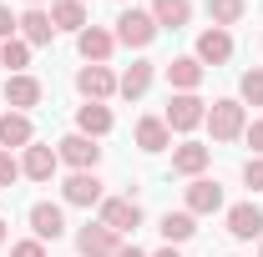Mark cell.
<instances>
[{
  "mask_svg": "<svg viewBox=\"0 0 263 257\" xmlns=\"http://www.w3.org/2000/svg\"><path fill=\"white\" fill-rule=\"evenodd\" d=\"M248 15V0H208V20L218 26V31H228Z\"/></svg>",
  "mask_w": 263,
  "mask_h": 257,
  "instance_id": "obj_26",
  "label": "cell"
},
{
  "mask_svg": "<svg viewBox=\"0 0 263 257\" xmlns=\"http://www.w3.org/2000/svg\"><path fill=\"white\" fill-rule=\"evenodd\" d=\"M5 227H10V222H5V217H0V242H5V237H10V232H5Z\"/></svg>",
  "mask_w": 263,
  "mask_h": 257,
  "instance_id": "obj_36",
  "label": "cell"
},
{
  "mask_svg": "<svg viewBox=\"0 0 263 257\" xmlns=\"http://www.w3.org/2000/svg\"><path fill=\"white\" fill-rule=\"evenodd\" d=\"M243 187L253 197H263V157H248L243 161Z\"/></svg>",
  "mask_w": 263,
  "mask_h": 257,
  "instance_id": "obj_30",
  "label": "cell"
},
{
  "mask_svg": "<svg viewBox=\"0 0 263 257\" xmlns=\"http://www.w3.org/2000/svg\"><path fill=\"white\" fill-rule=\"evenodd\" d=\"M111 126H117V116H111V106H106V101H86V106H76V131H81V136L101 141Z\"/></svg>",
  "mask_w": 263,
  "mask_h": 257,
  "instance_id": "obj_15",
  "label": "cell"
},
{
  "mask_svg": "<svg viewBox=\"0 0 263 257\" xmlns=\"http://www.w3.org/2000/svg\"><path fill=\"white\" fill-rule=\"evenodd\" d=\"M152 257H182V252H177V247H157Z\"/></svg>",
  "mask_w": 263,
  "mask_h": 257,
  "instance_id": "obj_35",
  "label": "cell"
},
{
  "mask_svg": "<svg viewBox=\"0 0 263 257\" xmlns=\"http://www.w3.org/2000/svg\"><path fill=\"white\" fill-rule=\"evenodd\" d=\"M202 66H228L233 61V35L218 31V26H208V31L197 35V51H193Z\"/></svg>",
  "mask_w": 263,
  "mask_h": 257,
  "instance_id": "obj_16",
  "label": "cell"
},
{
  "mask_svg": "<svg viewBox=\"0 0 263 257\" xmlns=\"http://www.w3.org/2000/svg\"><path fill=\"white\" fill-rule=\"evenodd\" d=\"M15 182H21V161H15V152L0 146V192H10Z\"/></svg>",
  "mask_w": 263,
  "mask_h": 257,
  "instance_id": "obj_29",
  "label": "cell"
},
{
  "mask_svg": "<svg viewBox=\"0 0 263 257\" xmlns=\"http://www.w3.org/2000/svg\"><path fill=\"white\" fill-rule=\"evenodd\" d=\"M56 166H61L56 146H41V141H31V146L21 152V177H31V182H51V177H56Z\"/></svg>",
  "mask_w": 263,
  "mask_h": 257,
  "instance_id": "obj_13",
  "label": "cell"
},
{
  "mask_svg": "<svg viewBox=\"0 0 263 257\" xmlns=\"http://www.w3.org/2000/svg\"><path fill=\"white\" fill-rule=\"evenodd\" d=\"M31 141H35V126H31L26 111H5V116H0V146H5V152H26Z\"/></svg>",
  "mask_w": 263,
  "mask_h": 257,
  "instance_id": "obj_17",
  "label": "cell"
},
{
  "mask_svg": "<svg viewBox=\"0 0 263 257\" xmlns=\"http://www.w3.org/2000/svg\"><path fill=\"white\" fill-rule=\"evenodd\" d=\"M21 40H26V46H51V40H56V26H51V10H41V5H31V10H26V15H21Z\"/></svg>",
  "mask_w": 263,
  "mask_h": 257,
  "instance_id": "obj_21",
  "label": "cell"
},
{
  "mask_svg": "<svg viewBox=\"0 0 263 257\" xmlns=\"http://www.w3.org/2000/svg\"><path fill=\"white\" fill-rule=\"evenodd\" d=\"M152 20L157 31H182L193 20V0H152Z\"/></svg>",
  "mask_w": 263,
  "mask_h": 257,
  "instance_id": "obj_23",
  "label": "cell"
},
{
  "mask_svg": "<svg viewBox=\"0 0 263 257\" xmlns=\"http://www.w3.org/2000/svg\"><path fill=\"white\" fill-rule=\"evenodd\" d=\"M238 101H243V106H263V66L243 71V81H238Z\"/></svg>",
  "mask_w": 263,
  "mask_h": 257,
  "instance_id": "obj_28",
  "label": "cell"
},
{
  "mask_svg": "<svg viewBox=\"0 0 263 257\" xmlns=\"http://www.w3.org/2000/svg\"><path fill=\"white\" fill-rule=\"evenodd\" d=\"M228 237H238V242H258V237H263V207H258V202H238V207H228Z\"/></svg>",
  "mask_w": 263,
  "mask_h": 257,
  "instance_id": "obj_12",
  "label": "cell"
},
{
  "mask_svg": "<svg viewBox=\"0 0 263 257\" xmlns=\"http://www.w3.org/2000/svg\"><path fill=\"white\" fill-rule=\"evenodd\" d=\"M208 161H213V146H202V141H182V146H172V172H177V177H202Z\"/></svg>",
  "mask_w": 263,
  "mask_h": 257,
  "instance_id": "obj_20",
  "label": "cell"
},
{
  "mask_svg": "<svg viewBox=\"0 0 263 257\" xmlns=\"http://www.w3.org/2000/svg\"><path fill=\"white\" fill-rule=\"evenodd\" d=\"M157 232H162L167 247H177V242H187L197 232V217L193 212H162V217H157Z\"/></svg>",
  "mask_w": 263,
  "mask_h": 257,
  "instance_id": "obj_25",
  "label": "cell"
},
{
  "mask_svg": "<svg viewBox=\"0 0 263 257\" xmlns=\"http://www.w3.org/2000/svg\"><path fill=\"white\" fill-rule=\"evenodd\" d=\"M117 46H127V51H147L152 40H157V20H152V10H137V5H122V15H117Z\"/></svg>",
  "mask_w": 263,
  "mask_h": 257,
  "instance_id": "obj_2",
  "label": "cell"
},
{
  "mask_svg": "<svg viewBox=\"0 0 263 257\" xmlns=\"http://www.w3.org/2000/svg\"><path fill=\"white\" fill-rule=\"evenodd\" d=\"M117 257H152V252H142L137 242H122V252H117Z\"/></svg>",
  "mask_w": 263,
  "mask_h": 257,
  "instance_id": "obj_34",
  "label": "cell"
},
{
  "mask_svg": "<svg viewBox=\"0 0 263 257\" xmlns=\"http://www.w3.org/2000/svg\"><path fill=\"white\" fill-rule=\"evenodd\" d=\"M21 35V15H10V5H0V46Z\"/></svg>",
  "mask_w": 263,
  "mask_h": 257,
  "instance_id": "obj_31",
  "label": "cell"
},
{
  "mask_svg": "<svg viewBox=\"0 0 263 257\" xmlns=\"http://www.w3.org/2000/svg\"><path fill=\"white\" fill-rule=\"evenodd\" d=\"M152 76H157V66L152 61H132L122 76H117V96H127V101H142L147 91H152Z\"/></svg>",
  "mask_w": 263,
  "mask_h": 257,
  "instance_id": "obj_19",
  "label": "cell"
},
{
  "mask_svg": "<svg viewBox=\"0 0 263 257\" xmlns=\"http://www.w3.org/2000/svg\"><path fill=\"white\" fill-rule=\"evenodd\" d=\"M258 257H263V237H258Z\"/></svg>",
  "mask_w": 263,
  "mask_h": 257,
  "instance_id": "obj_37",
  "label": "cell"
},
{
  "mask_svg": "<svg viewBox=\"0 0 263 257\" xmlns=\"http://www.w3.org/2000/svg\"><path fill=\"white\" fill-rule=\"evenodd\" d=\"M101 177L97 172H71V177H66L61 182V202L66 207H101Z\"/></svg>",
  "mask_w": 263,
  "mask_h": 257,
  "instance_id": "obj_7",
  "label": "cell"
},
{
  "mask_svg": "<svg viewBox=\"0 0 263 257\" xmlns=\"http://www.w3.org/2000/svg\"><path fill=\"white\" fill-rule=\"evenodd\" d=\"M97 222H101V227H111L117 237H127V232H137V227H142V207H137L132 197H101Z\"/></svg>",
  "mask_w": 263,
  "mask_h": 257,
  "instance_id": "obj_4",
  "label": "cell"
},
{
  "mask_svg": "<svg viewBox=\"0 0 263 257\" xmlns=\"http://www.w3.org/2000/svg\"><path fill=\"white\" fill-rule=\"evenodd\" d=\"M202 116H208V101L197 96V91H172L167 96V111H162V121H167V131H197L202 126Z\"/></svg>",
  "mask_w": 263,
  "mask_h": 257,
  "instance_id": "obj_3",
  "label": "cell"
},
{
  "mask_svg": "<svg viewBox=\"0 0 263 257\" xmlns=\"http://www.w3.org/2000/svg\"><path fill=\"white\" fill-rule=\"evenodd\" d=\"M26 222H31V232L41 237V242H61L66 237V212L56 207V202H35L31 212H26Z\"/></svg>",
  "mask_w": 263,
  "mask_h": 257,
  "instance_id": "obj_10",
  "label": "cell"
},
{
  "mask_svg": "<svg viewBox=\"0 0 263 257\" xmlns=\"http://www.w3.org/2000/svg\"><path fill=\"white\" fill-rule=\"evenodd\" d=\"M56 157L71 166V172H97V161H101V146L91 141V136H81V131H71V136H61L56 141Z\"/></svg>",
  "mask_w": 263,
  "mask_h": 257,
  "instance_id": "obj_6",
  "label": "cell"
},
{
  "mask_svg": "<svg viewBox=\"0 0 263 257\" xmlns=\"http://www.w3.org/2000/svg\"><path fill=\"white\" fill-rule=\"evenodd\" d=\"M76 252L81 257H117L122 252V237H117L111 227H101V222H86L76 232Z\"/></svg>",
  "mask_w": 263,
  "mask_h": 257,
  "instance_id": "obj_9",
  "label": "cell"
},
{
  "mask_svg": "<svg viewBox=\"0 0 263 257\" xmlns=\"http://www.w3.org/2000/svg\"><path fill=\"white\" fill-rule=\"evenodd\" d=\"M81 5H86V0H81Z\"/></svg>",
  "mask_w": 263,
  "mask_h": 257,
  "instance_id": "obj_40",
  "label": "cell"
},
{
  "mask_svg": "<svg viewBox=\"0 0 263 257\" xmlns=\"http://www.w3.org/2000/svg\"><path fill=\"white\" fill-rule=\"evenodd\" d=\"M76 91H81V101H111L117 96V71L111 66H81L76 71Z\"/></svg>",
  "mask_w": 263,
  "mask_h": 257,
  "instance_id": "obj_8",
  "label": "cell"
},
{
  "mask_svg": "<svg viewBox=\"0 0 263 257\" xmlns=\"http://www.w3.org/2000/svg\"><path fill=\"white\" fill-rule=\"evenodd\" d=\"M117 5H132V0H117Z\"/></svg>",
  "mask_w": 263,
  "mask_h": 257,
  "instance_id": "obj_38",
  "label": "cell"
},
{
  "mask_svg": "<svg viewBox=\"0 0 263 257\" xmlns=\"http://www.w3.org/2000/svg\"><path fill=\"white\" fill-rule=\"evenodd\" d=\"M41 96H46V86L35 81V76H5V106L10 111H31V106H41Z\"/></svg>",
  "mask_w": 263,
  "mask_h": 257,
  "instance_id": "obj_14",
  "label": "cell"
},
{
  "mask_svg": "<svg viewBox=\"0 0 263 257\" xmlns=\"http://www.w3.org/2000/svg\"><path fill=\"white\" fill-rule=\"evenodd\" d=\"M137 146H142L147 157H157V152L172 146V131H167L162 116H142V121H137Z\"/></svg>",
  "mask_w": 263,
  "mask_h": 257,
  "instance_id": "obj_22",
  "label": "cell"
},
{
  "mask_svg": "<svg viewBox=\"0 0 263 257\" xmlns=\"http://www.w3.org/2000/svg\"><path fill=\"white\" fill-rule=\"evenodd\" d=\"M182 212H193V217L223 212V187H218L213 177H193V182L182 187Z\"/></svg>",
  "mask_w": 263,
  "mask_h": 257,
  "instance_id": "obj_5",
  "label": "cell"
},
{
  "mask_svg": "<svg viewBox=\"0 0 263 257\" xmlns=\"http://www.w3.org/2000/svg\"><path fill=\"white\" fill-rule=\"evenodd\" d=\"M51 26L81 35L86 26H91V20H86V5H81V0H51Z\"/></svg>",
  "mask_w": 263,
  "mask_h": 257,
  "instance_id": "obj_24",
  "label": "cell"
},
{
  "mask_svg": "<svg viewBox=\"0 0 263 257\" xmlns=\"http://www.w3.org/2000/svg\"><path fill=\"white\" fill-rule=\"evenodd\" d=\"M202 76H208V66L197 61V56H172V61H167V86H172V91H197Z\"/></svg>",
  "mask_w": 263,
  "mask_h": 257,
  "instance_id": "obj_18",
  "label": "cell"
},
{
  "mask_svg": "<svg viewBox=\"0 0 263 257\" xmlns=\"http://www.w3.org/2000/svg\"><path fill=\"white\" fill-rule=\"evenodd\" d=\"M243 141L253 146V157H263V116H258V121H248V131H243Z\"/></svg>",
  "mask_w": 263,
  "mask_h": 257,
  "instance_id": "obj_33",
  "label": "cell"
},
{
  "mask_svg": "<svg viewBox=\"0 0 263 257\" xmlns=\"http://www.w3.org/2000/svg\"><path fill=\"white\" fill-rule=\"evenodd\" d=\"M10 257H46V242H41V237H26V242H10Z\"/></svg>",
  "mask_w": 263,
  "mask_h": 257,
  "instance_id": "obj_32",
  "label": "cell"
},
{
  "mask_svg": "<svg viewBox=\"0 0 263 257\" xmlns=\"http://www.w3.org/2000/svg\"><path fill=\"white\" fill-rule=\"evenodd\" d=\"M76 51H81V61H86V66H106V61H111V51H117V35L106 31V26H86V31L76 35Z\"/></svg>",
  "mask_w": 263,
  "mask_h": 257,
  "instance_id": "obj_11",
  "label": "cell"
},
{
  "mask_svg": "<svg viewBox=\"0 0 263 257\" xmlns=\"http://www.w3.org/2000/svg\"><path fill=\"white\" fill-rule=\"evenodd\" d=\"M202 126L213 131V141H238L243 131H248V106L238 96H223L208 106V116H202Z\"/></svg>",
  "mask_w": 263,
  "mask_h": 257,
  "instance_id": "obj_1",
  "label": "cell"
},
{
  "mask_svg": "<svg viewBox=\"0 0 263 257\" xmlns=\"http://www.w3.org/2000/svg\"><path fill=\"white\" fill-rule=\"evenodd\" d=\"M0 66H10V76H21V71L31 66V46H26L21 35H15V40H5V46H0Z\"/></svg>",
  "mask_w": 263,
  "mask_h": 257,
  "instance_id": "obj_27",
  "label": "cell"
},
{
  "mask_svg": "<svg viewBox=\"0 0 263 257\" xmlns=\"http://www.w3.org/2000/svg\"><path fill=\"white\" fill-rule=\"evenodd\" d=\"M26 5H41V0H26Z\"/></svg>",
  "mask_w": 263,
  "mask_h": 257,
  "instance_id": "obj_39",
  "label": "cell"
}]
</instances>
